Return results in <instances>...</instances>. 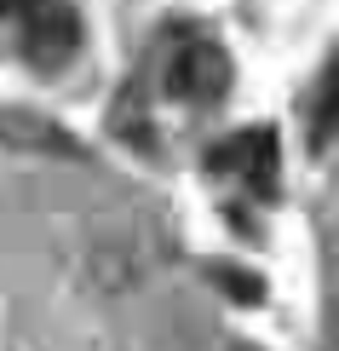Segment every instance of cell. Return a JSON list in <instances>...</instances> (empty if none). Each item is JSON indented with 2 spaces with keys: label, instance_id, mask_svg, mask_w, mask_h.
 Returning a JSON list of instances; mask_svg holds the SVG:
<instances>
[{
  "label": "cell",
  "instance_id": "cell-1",
  "mask_svg": "<svg viewBox=\"0 0 339 351\" xmlns=\"http://www.w3.org/2000/svg\"><path fill=\"white\" fill-rule=\"evenodd\" d=\"M213 167L230 173L242 190H253L259 202H276V190H282V144H276L271 127H247V133H236L213 150Z\"/></svg>",
  "mask_w": 339,
  "mask_h": 351
},
{
  "label": "cell",
  "instance_id": "cell-2",
  "mask_svg": "<svg viewBox=\"0 0 339 351\" xmlns=\"http://www.w3.org/2000/svg\"><path fill=\"white\" fill-rule=\"evenodd\" d=\"M167 93L184 104H218L230 93V58L218 40H190L167 64Z\"/></svg>",
  "mask_w": 339,
  "mask_h": 351
},
{
  "label": "cell",
  "instance_id": "cell-3",
  "mask_svg": "<svg viewBox=\"0 0 339 351\" xmlns=\"http://www.w3.org/2000/svg\"><path fill=\"white\" fill-rule=\"evenodd\" d=\"M23 52L35 69H64L69 58L81 52V18L64 6V0H47V6H29L23 23Z\"/></svg>",
  "mask_w": 339,
  "mask_h": 351
},
{
  "label": "cell",
  "instance_id": "cell-4",
  "mask_svg": "<svg viewBox=\"0 0 339 351\" xmlns=\"http://www.w3.org/2000/svg\"><path fill=\"white\" fill-rule=\"evenodd\" d=\"M0 150H12V156H64V162H81L86 156L69 127H58L35 110H6V104H0Z\"/></svg>",
  "mask_w": 339,
  "mask_h": 351
},
{
  "label": "cell",
  "instance_id": "cell-5",
  "mask_svg": "<svg viewBox=\"0 0 339 351\" xmlns=\"http://www.w3.org/2000/svg\"><path fill=\"white\" fill-rule=\"evenodd\" d=\"M339 138V58L322 69L316 98H311V150H328Z\"/></svg>",
  "mask_w": 339,
  "mask_h": 351
},
{
  "label": "cell",
  "instance_id": "cell-6",
  "mask_svg": "<svg viewBox=\"0 0 339 351\" xmlns=\"http://www.w3.org/2000/svg\"><path fill=\"white\" fill-rule=\"evenodd\" d=\"M208 276L225 288V300H242V305H259V300H264V282H259L253 271H242V265H225V259H213Z\"/></svg>",
  "mask_w": 339,
  "mask_h": 351
},
{
  "label": "cell",
  "instance_id": "cell-7",
  "mask_svg": "<svg viewBox=\"0 0 339 351\" xmlns=\"http://www.w3.org/2000/svg\"><path fill=\"white\" fill-rule=\"evenodd\" d=\"M35 0H0V18H12V12H29Z\"/></svg>",
  "mask_w": 339,
  "mask_h": 351
},
{
  "label": "cell",
  "instance_id": "cell-8",
  "mask_svg": "<svg viewBox=\"0 0 339 351\" xmlns=\"http://www.w3.org/2000/svg\"><path fill=\"white\" fill-rule=\"evenodd\" d=\"M242 351H253V346H242Z\"/></svg>",
  "mask_w": 339,
  "mask_h": 351
}]
</instances>
